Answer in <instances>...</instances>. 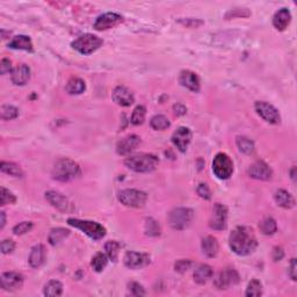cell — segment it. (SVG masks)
<instances>
[{
    "instance_id": "cell-1",
    "label": "cell",
    "mask_w": 297,
    "mask_h": 297,
    "mask_svg": "<svg viewBox=\"0 0 297 297\" xmlns=\"http://www.w3.org/2000/svg\"><path fill=\"white\" fill-rule=\"evenodd\" d=\"M229 245L238 255H248L254 251L258 243L253 229L248 227H237L230 234Z\"/></svg>"
},
{
    "instance_id": "cell-2",
    "label": "cell",
    "mask_w": 297,
    "mask_h": 297,
    "mask_svg": "<svg viewBox=\"0 0 297 297\" xmlns=\"http://www.w3.org/2000/svg\"><path fill=\"white\" fill-rule=\"evenodd\" d=\"M52 178L61 182H67L78 178L82 174L80 166L70 158H62L56 162L52 168Z\"/></svg>"
},
{
    "instance_id": "cell-3",
    "label": "cell",
    "mask_w": 297,
    "mask_h": 297,
    "mask_svg": "<svg viewBox=\"0 0 297 297\" xmlns=\"http://www.w3.org/2000/svg\"><path fill=\"white\" fill-rule=\"evenodd\" d=\"M159 164V159L154 154L151 153H139L135 156L129 157L124 160V165L129 170L137 173H148L156 170V167Z\"/></svg>"
},
{
    "instance_id": "cell-4",
    "label": "cell",
    "mask_w": 297,
    "mask_h": 297,
    "mask_svg": "<svg viewBox=\"0 0 297 297\" xmlns=\"http://www.w3.org/2000/svg\"><path fill=\"white\" fill-rule=\"evenodd\" d=\"M67 224L76 229H79L82 232H84L86 236H88L93 240H100L106 236V229L98 222L82 221V219L78 218H69L67 219Z\"/></svg>"
},
{
    "instance_id": "cell-5",
    "label": "cell",
    "mask_w": 297,
    "mask_h": 297,
    "mask_svg": "<svg viewBox=\"0 0 297 297\" xmlns=\"http://www.w3.org/2000/svg\"><path fill=\"white\" fill-rule=\"evenodd\" d=\"M102 43L103 41L100 37H98L97 35L84 34L77 40H74L71 46L74 50L82 53V55H90V53L97 51L102 46Z\"/></svg>"
},
{
    "instance_id": "cell-6",
    "label": "cell",
    "mask_w": 297,
    "mask_h": 297,
    "mask_svg": "<svg viewBox=\"0 0 297 297\" xmlns=\"http://www.w3.org/2000/svg\"><path fill=\"white\" fill-rule=\"evenodd\" d=\"M194 218V212L189 208H175L168 215V223L174 230H183Z\"/></svg>"
},
{
    "instance_id": "cell-7",
    "label": "cell",
    "mask_w": 297,
    "mask_h": 297,
    "mask_svg": "<svg viewBox=\"0 0 297 297\" xmlns=\"http://www.w3.org/2000/svg\"><path fill=\"white\" fill-rule=\"evenodd\" d=\"M213 172L221 180H227L232 175L233 163L227 153L216 154L213 160Z\"/></svg>"
},
{
    "instance_id": "cell-8",
    "label": "cell",
    "mask_w": 297,
    "mask_h": 297,
    "mask_svg": "<svg viewBox=\"0 0 297 297\" xmlns=\"http://www.w3.org/2000/svg\"><path fill=\"white\" fill-rule=\"evenodd\" d=\"M118 201L129 208H143L147 203L148 195L138 189H124L117 195Z\"/></svg>"
},
{
    "instance_id": "cell-9",
    "label": "cell",
    "mask_w": 297,
    "mask_h": 297,
    "mask_svg": "<svg viewBox=\"0 0 297 297\" xmlns=\"http://www.w3.org/2000/svg\"><path fill=\"white\" fill-rule=\"evenodd\" d=\"M254 107L258 115H259L260 117H263L266 122L271 124L280 123V113H279L278 109L273 105H271V103L266 102V101H257Z\"/></svg>"
},
{
    "instance_id": "cell-10",
    "label": "cell",
    "mask_w": 297,
    "mask_h": 297,
    "mask_svg": "<svg viewBox=\"0 0 297 297\" xmlns=\"http://www.w3.org/2000/svg\"><path fill=\"white\" fill-rule=\"evenodd\" d=\"M239 282V274L236 269L225 268L216 275L214 284L217 289H228V288L236 286Z\"/></svg>"
},
{
    "instance_id": "cell-11",
    "label": "cell",
    "mask_w": 297,
    "mask_h": 297,
    "mask_svg": "<svg viewBox=\"0 0 297 297\" xmlns=\"http://www.w3.org/2000/svg\"><path fill=\"white\" fill-rule=\"evenodd\" d=\"M228 209L224 204L216 203L213 208L212 217L209 221V227L214 230L222 231L227 228L228 224Z\"/></svg>"
},
{
    "instance_id": "cell-12",
    "label": "cell",
    "mask_w": 297,
    "mask_h": 297,
    "mask_svg": "<svg viewBox=\"0 0 297 297\" xmlns=\"http://www.w3.org/2000/svg\"><path fill=\"white\" fill-rule=\"evenodd\" d=\"M46 200L48 201L53 208H56V209L59 210V212H62L64 214L73 212V209H74L73 204L71 203L69 198L65 197V195L61 194L59 192H56V191L47 192Z\"/></svg>"
},
{
    "instance_id": "cell-13",
    "label": "cell",
    "mask_w": 297,
    "mask_h": 297,
    "mask_svg": "<svg viewBox=\"0 0 297 297\" xmlns=\"http://www.w3.org/2000/svg\"><path fill=\"white\" fill-rule=\"evenodd\" d=\"M0 284L4 290L14 292L22 288L23 276L16 272H6L0 276Z\"/></svg>"
},
{
    "instance_id": "cell-14",
    "label": "cell",
    "mask_w": 297,
    "mask_h": 297,
    "mask_svg": "<svg viewBox=\"0 0 297 297\" xmlns=\"http://www.w3.org/2000/svg\"><path fill=\"white\" fill-rule=\"evenodd\" d=\"M123 22V17L117 13H105L98 16L94 22V28L97 31H107V29L114 28Z\"/></svg>"
},
{
    "instance_id": "cell-15",
    "label": "cell",
    "mask_w": 297,
    "mask_h": 297,
    "mask_svg": "<svg viewBox=\"0 0 297 297\" xmlns=\"http://www.w3.org/2000/svg\"><path fill=\"white\" fill-rule=\"evenodd\" d=\"M192 141V132L189 128L180 127L172 135V143L177 147L180 152H186Z\"/></svg>"
},
{
    "instance_id": "cell-16",
    "label": "cell",
    "mask_w": 297,
    "mask_h": 297,
    "mask_svg": "<svg viewBox=\"0 0 297 297\" xmlns=\"http://www.w3.org/2000/svg\"><path fill=\"white\" fill-rule=\"evenodd\" d=\"M123 263L126 267L130 269H139L148 266L150 264V257L145 253H138V252H127L123 258Z\"/></svg>"
},
{
    "instance_id": "cell-17",
    "label": "cell",
    "mask_w": 297,
    "mask_h": 297,
    "mask_svg": "<svg viewBox=\"0 0 297 297\" xmlns=\"http://www.w3.org/2000/svg\"><path fill=\"white\" fill-rule=\"evenodd\" d=\"M248 174L249 177L253 178V179L266 181L271 179L273 172L272 168L269 167L265 162H263V160H258V162H255L251 165V167H249L248 170Z\"/></svg>"
},
{
    "instance_id": "cell-18",
    "label": "cell",
    "mask_w": 297,
    "mask_h": 297,
    "mask_svg": "<svg viewBox=\"0 0 297 297\" xmlns=\"http://www.w3.org/2000/svg\"><path fill=\"white\" fill-rule=\"evenodd\" d=\"M113 100L118 106L122 107H129L132 106L135 101L132 92L126 86H117L113 92Z\"/></svg>"
},
{
    "instance_id": "cell-19",
    "label": "cell",
    "mask_w": 297,
    "mask_h": 297,
    "mask_svg": "<svg viewBox=\"0 0 297 297\" xmlns=\"http://www.w3.org/2000/svg\"><path fill=\"white\" fill-rule=\"evenodd\" d=\"M139 144H141V137H138L137 135H128L118 141L116 144V152L121 156H126L132 152Z\"/></svg>"
},
{
    "instance_id": "cell-20",
    "label": "cell",
    "mask_w": 297,
    "mask_h": 297,
    "mask_svg": "<svg viewBox=\"0 0 297 297\" xmlns=\"http://www.w3.org/2000/svg\"><path fill=\"white\" fill-rule=\"evenodd\" d=\"M179 82L181 86L188 88L192 92H198L200 91V78L195 72L189 70L181 71L179 76Z\"/></svg>"
},
{
    "instance_id": "cell-21",
    "label": "cell",
    "mask_w": 297,
    "mask_h": 297,
    "mask_svg": "<svg viewBox=\"0 0 297 297\" xmlns=\"http://www.w3.org/2000/svg\"><path fill=\"white\" fill-rule=\"evenodd\" d=\"M290 21H292V13L286 7L280 8L273 16V26L279 32L286 31Z\"/></svg>"
},
{
    "instance_id": "cell-22",
    "label": "cell",
    "mask_w": 297,
    "mask_h": 297,
    "mask_svg": "<svg viewBox=\"0 0 297 297\" xmlns=\"http://www.w3.org/2000/svg\"><path fill=\"white\" fill-rule=\"evenodd\" d=\"M47 258V249L44 248V245L42 244H37L35 245L34 248H32L31 254H29L28 261L29 265H31L33 268H38L44 264Z\"/></svg>"
},
{
    "instance_id": "cell-23",
    "label": "cell",
    "mask_w": 297,
    "mask_h": 297,
    "mask_svg": "<svg viewBox=\"0 0 297 297\" xmlns=\"http://www.w3.org/2000/svg\"><path fill=\"white\" fill-rule=\"evenodd\" d=\"M29 78H31V69L27 66L26 64H21L16 66V69L11 72V79L14 85L23 86L28 82Z\"/></svg>"
},
{
    "instance_id": "cell-24",
    "label": "cell",
    "mask_w": 297,
    "mask_h": 297,
    "mask_svg": "<svg viewBox=\"0 0 297 297\" xmlns=\"http://www.w3.org/2000/svg\"><path fill=\"white\" fill-rule=\"evenodd\" d=\"M274 200L279 207L284 209H292L295 207V198L289 192L284 189H278L274 194Z\"/></svg>"
},
{
    "instance_id": "cell-25",
    "label": "cell",
    "mask_w": 297,
    "mask_h": 297,
    "mask_svg": "<svg viewBox=\"0 0 297 297\" xmlns=\"http://www.w3.org/2000/svg\"><path fill=\"white\" fill-rule=\"evenodd\" d=\"M202 252L207 255L208 258H215L218 253L219 245L217 239L213 236H208L206 238L202 239L201 243Z\"/></svg>"
},
{
    "instance_id": "cell-26",
    "label": "cell",
    "mask_w": 297,
    "mask_h": 297,
    "mask_svg": "<svg viewBox=\"0 0 297 297\" xmlns=\"http://www.w3.org/2000/svg\"><path fill=\"white\" fill-rule=\"evenodd\" d=\"M8 48L16 49V50H25V51L32 52L34 48H33V43L31 37L27 35H17V36L13 37V40L8 43Z\"/></svg>"
},
{
    "instance_id": "cell-27",
    "label": "cell",
    "mask_w": 297,
    "mask_h": 297,
    "mask_svg": "<svg viewBox=\"0 0 297 297\" xmlns=\"http://www.w3.org/2000/svg\"><path fill=\"white\" fill-rule=\"evenodd\" d=\"M213 274H214V271L212 267H210L209 265H206V264H203V265H200L197 269H195L194 281L198 284H204L213 278Z\"/></svg>"
},
{
    "instance_id": "cell-28",
    "label": "cell",
    "mask_w": 297,
    "mask_h": 297,
    "mask_svg": "<svg viewBox=\"0 0 297 297\" xmlns=\"http://www.w3.org/2000/svg\"><path fill=\"white\" fill-rule=\"evenodd\" d=\"M69 236H70V230H67V229H64V228L52 229V230L50 231L49 237H48L49 244L52 246H57Z\"/></svg>"
},
{
    "instance_id": "cell-29",
    "label": "cell",
    "mask_w": 297,
    "mask_h": 297,
    "mask_svg": "<svg viewBox=\"0 0 297 297\" xmlns=\"http://www.w3.org/2000/svg\"><path fill=\"white\" fill-rule=\"evenodd\" d=\"M65 90L71 96H77V94L84 93L86 90V84L84 80L80 78H71L67 82Z\"/></svg>"
},
{
    "instance_id": "cell-30",
    "label": "cell",
    "mask_w": 297,
    "mask_h": 297,
    "mask_svg": "<svg viewBox=\"0 0 297 297\" xmlns=\"http://www.w3.org/2000/svg\"><path fill=\"white\" fill-rule=\"evenodd\" d=\"M43 294L48 297H55V296H61L63 294V284L59 281L51 280L44 286Z\"/></svg>"
},
{
    "instance_id": "cell-31",
    "label": "cell",
    "mask_w": 297,
    "mask_h": 297,
    "mask_svg": "<svg viewBox=\"0 0 297 297\" xmlns=\"http://www.w3.org/2000/svg\"><path fill=\"white\" fill-rule=\"evenodd\" d=\"M0 170L4 173L11 175V177L14 178H22L23 177V172L21 170L19 165L14 164V163L10 162H1L0 164Z\"/></svg>"
},
{
    "instance_id": "cell-32",
    "label": "cell",
    "mask_w": 297,
    "mask_h": 297,
    "mask_svg": "<svg viewBox=\"0 0 297 297\" xmlns=\"http://www.w3.org/2000/svg\"><path fill=\"white\" fill-rule=\"evenodd\" d=\"M259 229L264 234L271 236V234H274L276 230H278V224H276V221L274 218L267 217L260 222Z\"/></svg>"
},
{
    "instance_id": "cell-33",
    "label": "cell",
    "mask_w": 297,
    "mask_h": 297,
    "mask_svg": "<svg viewBox=\"0 0 297 297\" xmlns=\"http://www.w3.org/2000/svg\"><path fill=\"white\" fill-rule=\"evenodd\" d=\"M150 126L152 129L160 130V132H162V130H166L167 128H170L171 123L170 120H168L166 116H164V115H156V116L151 118Z\"/></svg>"
},
{
    "instance_id": "cell-34",
    "label": "cell",
    "mask_w": 297,
    "mask_h": 297,
    "mask_svg": "<svg viewBox=\"0 0 297 297\" xmlns=\"http://www.w3.org/2000/svg\"><path fill=\"white\" fill-rule=\"evenodd\" d=\"M121 245L118 244L116 240H111V242H107L105 245V251L108 259H111L112 261H116L118 258V253H120Z\"/></svg>"
},
{
    "instance_id": "cell-35",
    "label": "cell",
    "mask_w": 297,
    "mask_h": 297,
    "mask_svg": "<svg viewBox=\"0 0 297 297\" xmlns=\"http://www.w3.org/2000/svg\"><path fill=\"white\" fill-rule=\"evenodd\" d=\"M107 264H108V257H107V254L103 253H97L94 255L93 258H92V263L91 265L93 267V269L98 273L102 272L103 269L106 268Z\"/></svg>"
},
{
    "instance_id": "cell-36",
    "label": "cell",
    "mask_w": 297,
    "mask_h": 297,
    "mask_svg": "<svg viewBox=\"0 0 297 297\" xmlns=\"http://www.w3.org/2000/svg\"><path fill=\"white\" fill-rule=\"evenodd\" d=\"M237 147H238V148L242 152H244L246 154H251L253 153L254 151V144L253 142L251 141V139L248 138V137H244V136H242V137H237Z\"/></svg>"
},
{
    "instance_id": "cell-37",
    "label": "cell",
    "mask_w": 297,
    "mask_h": 297,
    "mask_svg": "<svg viewBox=\"0 0 297 297\" xmlns=\"http://www.w3.org/2000/svg\"><path fill=\"white\" fill-rule=\"evenodd\" d=\"M145 115H147V108L144 106H137L133 109L130 121H132L133 126H141L144 122Z\"/></svg>"
},
{
    "instance_id": "cell-38",
    "label": "cell",
    "mask_w": 297,
    "mask_h": 297,
    "mask_svg": "<svg viewBox=\"0 0 297 297\" xmlns=\"http://www.w3.org/2000/svg\"><path fill=\"white\" fill-rule=\"evenodd\" d=\"M144 231H145V234H148V236H150V237L159 236L160 227H159L158 222L154 221L153 218H148L147 221H145Z\"/></svg>"
},
{
    "instance_id": "cell-39",
    "label": "cell",
    "mask_w": 297,
    "mask_h": 297,
    "mask_svg": "<svg viewBox=\"0 0 297 297\" xmlns=\"http://www.w3.org/2000/svg\"><path fill=\"white\" fill-rule=\"evenodd\" d=\"M245 295L248 297H258L263 295V284L258 280H252L246 288Z\"/></svg>"
},
{
    "instance_id": "cell-40",
    "label": "cell",
    "mask_w": 297,
    "mask_h": 297,
    "mask_svg": "<svg viewBox=\"0 0 297 297\" xmlns=\"http://www.w3.org/2000/svg\"><path fill=\"white\" fill-rule=\"evenodd\" d=\"M17 115H19V111H17V108H16L14 106L4 105L0 108V116L5 121L13 120V118L17 117Z\"/></svg>"
},
{
    "instance_id": "cell-41",
    "label": "cell",
    "mask_w": 297,
    "mask_h": 297,
    "mask_svg": "<svg viewBox=\"0 0 297 297\" xmlns=\"http://www.w3.org/2000/svg\"><path fill=\"white\" fill-rule=\"evenodd\" d=\"M16 198L13 193L6 189L5 187L0 188V206H6V204L16 203Z\"/></svg>"
},
{
    "instance_id": "cell-42",
    "label": "cell",
    "mask_w": 297,
    "mask_h": 297,
    "mask_svg": "<svg viewBox=\"0 0 297 297\" xmlns=\"http://www.w3.org/2000/svg\"><path fill=\"white\" fill-rule=\"evenodd\" d=\"M251 16V12L246 8H234V10L229 11L225 14V19H234V17H248Z\"/></svg>"
},
{
    "instance_id": "cell-43",
    "label": "cell",
    "mask_w": 297,
    "mask_h": 297,
    "mask_svg": "<svg viewBox=\"0 0 297 297\" xmlns=\"http://www.w3.org/2000/svg\"><path fill=\"white\" fill-rule=\"evenodd\" d=\"M32 229H33L32 222H21L13 228V232L14 234H16V236H21V234L29 232Z\"/></svg>"
},
{
    "instance_id": "cell-44",
    "label": "cell",
    "mask_w": 297,
    "mask_h": 297,
    "mask_svg": "<svg viewBox=\"0 0 297 297\" xmlns=\"http://www.w3.org/2000/svg\"><path fill=\"white\" fill-rule=\"evenodd\" d=\"M191 266H192L191 260L181 259V260H178L177 263L174 264V269H175V272H178V273H185L188 271L189 268H191Z\"/></svg>"
},
{
    "instance_id": "cell-45",
    "label": "cell",
    "mask_w": 297,
    "mask_h": 297,
    "mask_svg": "<svg viewBox=\"0 0 297 297\" xmlns=\"http://www.w3.org/2000/svg\"><path fill=\"white\" fill-rule=\"evenodd\" d=\"M129 290H130V294L133 296H144L145 294H147L145 293L143 286L139 284L138 282H130Z\"/></svg>"
},
{
    "instance_id": "cell-46",
    "label": "cell",
    "mask_w": 297,
    "mask_h": 297,
    "mask_svg": "<svg viewBox=\"0 0 297 297\" xmlns=\"http://www.w3.org/2000/svg\"><path fill=\"white\" fill-rule=\"evenodd\" d=\"M197 192L198 194L200 195V198H204V200H210V198H212V192H210V188L206 183H200V185L198 186Z\"/></svg>"
},
{
    "instance_id": "cell-47",
    "label": "cell",
    "mask_w": 297,
    "mask_h": 297,
    "mask_svg": "<svg viewBox=\"0 0 297 297\" xmlns=\"http://www.w3.org/2000/svg\"><path fill=\"white\" fill-rule=\"evenodd\" d=\"M0 248H1L2 253L10 254L14 251V248H16V243H14L12 239H5L1 242V245H0Z\"/></svg>"
},
{
    "instance_id": "cell-48",
    "label": "cell",
    "mask_w": 297,
    "mask_h": 297,
    "mask_svg": "<svg viewBox=\"0 0 297 297\" xmlns=\"http://www.w3.org/2000/svg\"><path fill=\"white\" fill-rule=\"evenodd\" d=\"M179 22L181 25L188 27V28H198V27L203 25V21L198 19H192V17H189V19H181L179 20Z\"/></svg>"
},
{
    "instance_id": "cell-49",
    "label": "cell",
    "mask_w": 297,
    "mask_h": 297,
    "mask_svg": "<svg viewBox=\"0 0 297 297\" xmlns=\"http://www.w3.org/2000/svg\"><path fill=\"white\" fill-rule=\"evenodd\" d=\"M12 63L10 59L7 58H2L1 62H0V73L1 74H7L12 72Z\"/></svg>"
},
{
    "instance_id": "cell-50",
    "label": "cell",
    "mask_w": 297,
    "mask_h": 297,
    "mask_svg": "<svg viewBox=\"0 0 297 297\" xmlns=\"http://www.w3.org/2000/svg\"><path fill=\"white\" fill-rule=\"evenodd\" d=\"M273 259H274V261H280L282 260V258L284 257V252L283 249H282V248H280V246H276V248H273Z\"/></svg>"
},
{
    "instance_id": "cell-51",
    "label": "cell",
    "mask_w": 297,
    "mask_h": 297,
    "mask_svg": "<svg viewBox=\"0 0 297 297\" xmlns=\"http://www.w3.org/2000/svg\"><path fill=\"white\" fill-rule=\"evenodd\" d=\"M296 268H297V265H296V259H292V261H290V267H289V272H288V274H289L290 279H292L293 281H296Z\"/></svg>"
},
{
    "instance_id": "cell-52",
    "label": "cell",
    "mask_w": 297,
    "mask_h": 297,
    "mask_svg": "<svg viewBox=\"0 0 297 297\" xmlns=\"http://www.w3.org/2000/svg\"><path fill=\"white\" fill-rule=\"evenodd\" d=\"M174 113L177 115H185L187 113V108L183 105H181V103H178V105L173 106Z\"/></svg>"
},
{
    "instance_id": "cell-53",
    "label": "cell",
    "mask_w": 297,
    "mask_h": 297,
    "mask_svg": "<svg viewBox=\"0 0 297 297\" xmlns=\"http://www.w3.org/2000/svg\"><path fill=\"white\" fill-rule=\"evenodd\" d=\"M0 217H1V224H0V229H4L5 224H6V215L4 212L0 213Z\"/></svg>"
},
{
    "instance_id": "cell-54",
    "label": "cell",
    "mask_w": 297,
    "mask_h": 297,
    "mask_svg": "<svg viewBox=\"0 0 297 297\" xmlns=\"http://www.w3.org/2000/svg\"><path fill=\"white\" fill-rule=\"evenodd\" d=\"M295 172H296V167H295V166H293L292 171H290V175H292V179H293L294 181L296 180V173H295Z\"/></svg>"
}]
</instances>
